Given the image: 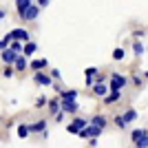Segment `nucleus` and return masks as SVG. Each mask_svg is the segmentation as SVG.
I'll return each instance as SVG.
<instances>
[{
  "label": "nucleus",
  "instance_id": "f257e3e1",
  "mask_svg": "<svg viewBox=\"0 0 148 148\" xmlns=\"http://www.w3.org/2000/svg\"><path fill=\"white\" fill-rule=\"evenodd\" d=\"M128 84V77L122 73H111V77L106 80V86H108V93H122V88Z\"/></svg>",
  "mask_w": 148,
  "mask_h": 148
},
{
  "label": "nucleus",
  "instance_id": "f03ea898",
  "mask_svg": "<svg viewBox=\"0 0 148 148\" xmlns=\"http://www.w3.org/2000/svg\"><path fill=\"white\" fill-rule=\"evenodd\" d=\"M130 139H133L135 148H148V130L146 128H135L130 133Z\"/></svg>",
  "mask_w": 148,
  "mask_h": 148
},
{
  "label": "nucleus",
  "instance_id": "7ed1b4c3",
  "mask_svg": "<svg viewBox=\"0 0 148 148\" xmlns=\"http://www.w3.org/2000/svg\"><path fill=\"white\" fill-rule=\"evenodd\" d=\"M60 111L64 115H77L80 104H77V99H60Z\"/></svg>",
  "mask_w": 148,
  "mask_h": 148
},
{
  "label": "nucleus",
  "instance_id": "20e7f679",
  "mask_svg": "<svg viewBox=\"0 0 148 148\" xmlns=\"http://www.w3.org/2000/svg\"><path fill=\"white\" fill-rule=\"evenodd\" d=\"M99 135H102V130L91 126V124H86L82 130H77V137H80V139H97Z\"/></svg>",
  "mask_w": 148,
  "mask_h": 148
},
{
  "label": "nucleus",
  "instance_id": "39448f33",
  "mask_svg": "<svg viewBox=\"0 0 148 148\" xmlns=\"http://www.w3.org/2000/svg\"><path fill=\"white\" fill-rule=\"evenodd\" d=\"M86 124H88V119H86V117H75L73 122L66 126V130L71 133V135H77V130H82L84 126H86Z\"/></svg>",
  "mask_w": 148,
  "mask_h": 148
},
{
  "label": "nucleus",
  "instance_id": "423d86ee",
  "mask_svg": "<svg viewBox=\"0 0 148 148\" xmlns=\"http://www.w3.org/2000/svg\"><path fill=\"white\" fill-rule=\"evenodd\" d=\"M38 16H40V7H38L36 2H33L31 7H27V11L22 13L20 18H22V20H27V22H33V20H36Z\"/></svg>",
  "mask_w": 148,
  "mask_h": 148
},
{
  "label": "nucleus",
  "instance_id": "0eeeda50",
  "mask_svg": "<svg viewBox=\"0 0 148 148\" xmlns=\"http://www.w3.org/2000/svg\"><path fill=\"white\" fill-rule=\"evenodd\" d=\"M11 33V40H18V42H29L31 38H29V31L27 29H22V27H18V29H13V31H9Z\"/></svg>",
  "mask_w": 148,
  "mask_h": 148
},
{
  "label": "nucleus",
  "instance_id": "6e6552de",
  "mask_svg": "<svg viewBox=\"0 0 148 148\" xmlns=\"http://www.w3.org/2000/svg\"><path fill=\"white\" fill-rule=\"evenodd\" d=\"M47 119H38L33 124H27V128H29V135H36V133H44L47 130Z\"/></svg>",
  "mask_w": 148,
  "mask_h": 148
},
{
  "label": "nucleus",
  "instance_id": "1a4fd4ad",
  "mask_svg": "<svg viewBox=\"0 0 148 148\" xmlns=\"http://www.w3.org/2000/svg\"><path fill=\"white\" fill-rule=\"evenodd\" d=\"M33 82H36L38 86H53V80H51L49 75H44L42 71H38V73H33Z\"/></svg>",
  "mask_w": 148,
  "mask_h": 148
},
{
  "label": "nucleus",
  "instance_id": "9d476101",
  "mask_svg": "<svg viewBox=\"0 0 148 148\" xmlns=\"http://www.w3.org/2000/svg\"><path fill=\"white\" fill-rule=\"evenodd\" d=\"M88 124L95 126V128H99V130H104L106 126H108V119H106L104 115H99V113H97V115H93V117L88 119Z\"/></svg>",
  "mask_w": 148,
  "mask_h": 148
},
{
  "label": "nucleus",
  "instance_id": "9b49d317",
  "mask_svg": "<svg viewBox=\"0 0 148 148\" xmlns=\"http://www.w3.org/2000/svg\"><path fill=\"white\" fill-rule=\"evenodd\" d=\"M11 69H16L18 73H22V71H27V69H29V60H27L25 56H16V60H13Z\"/></svg>",
  "mask_w": 148,
  "mask_h": 148
},
{
  "label": "nucleus",
  "instance_id": "f8f14e48",
  "mask_svg": "<svg viewBox=\"0 0 148 148\" xmlns=\"http://www.w3.org/2000/svg\"><path fill=\"white\" fill-rule=\"evenodd\" d=\"M49 66V62L44 60V58H38V60H29V69H33V73H38V71H42V69Z\"/></svg>",
  "mask_w": 148,
  "mask_h": 148
},
{
  "label": "nucleus",
  "instance_id": "ddd939ff",
  "mask_svg": "<svg viewBox=\"0 0 148 148\" xmlns=\"http://www.w3.org/2000/svg\"><path fill=\"white\" fill-rule=\"evenodd\" d=\"M36 51H38V44L29 40V42L22 44V53H20V56H25V58H33V53H36Z\"/></svg>",
  "mask_w": 148,
  "mask_h": 148
},
{
  "label": "nucleus",
  "instance_id": "4468645a",
  "mask_svg": "<svg viewBox=\"0 0 148 148\" xmlns=\"http://www.w3.org/2000/svg\"><path fill=\"white\" fill-rule=\"evenodd\" d=\"M91 93L95 95V97H104L106 93H108V86H106V84H93V86H91Z\"/></svg>",
  "mask_w": 148,
  "mask_h": 148
},
{
  "label": "nucleus",
  "instance_id": "2eb2a0df",
  "mask_svg": "<svg viewBox=\"0 0 148 148\" xmlns=\"http://www.w3.org/2000/svg\"><path fill=\"white\" fill-rule=\"evenodd\" d=\"M122 119H124V124L128 126L130 122H135V119H137V111H135V108H126V111L122 113Z\"/></svg>",
  "mask_w": 148,
  "mask_h": 148
},
{
  "label": "nucleus",
  "instance_id": "dca6fc26",
  "mask_svg": "<svg viewBox=\"0 0 148 148\" xmlns=\"http://www.w3.org/2000/svg\"><path fill=\"white\" fill-rule=\"evenodd\" d=\"M0 58H2V62H5L7 66H11L13 60H16V53H13V51H9V49H5V51H0Z\"/></svg>",
  "mask_w": 148,
  "mask_h": 148
},
{
  "label": "nucleus",
  "instance_id": "f3484780",
  "mask_svg": "<svg viewBox=\"0 0 148 148\" xmlns=\"http://www.w3.org/2000/svg\"><path fill=\"white\" fill-rule=\"evenodd\" d=\"M47 106H49V113H51V115L60 113V97H51V99H47Z\"/></svg>",
  "mask_w": 148,
  "mask_h": 148
},
{
  "label": "nucleus",
  "instance_id": "a211bd4d",
  "mask_svg": "<svg viewBox=\"0 0 148 148\" xmlns=\"http://www.w3.org/2000/svg\"><path fill=\"white\" fill-rule=\"evenodd\" d=\"M58 97L60 99H77V91H73V88H62V91L58 93Z\"/></svg>",
  "mask_w": 148,
  "mask_h": 148
},
{
  "label": "nucleus",
  "instance_id": "6ab92c4d",
  "mask_svg": "<svg viewBox=\"0 0 148 148\" xmlns=\"http://www.w3.org/2000/svg\"><path fill=\"white\" fill-rule=\"evenodd\" d=\"M33 5V0H16V11H18V16H22V13L27 11V7Z\"/></svg>",
  "mask_w": 148,
  "mask_h": 148
},
{
  "label": "nucleus",
  "instance_id": "aec40b11",
  "mask_svg": "<svg viewBox=\"0 0 148 148\" xmlns=\"http://www.w3.org/2000/svg\"><path fill=\"white\" fill-rule=\"evenodd\" d=\"M102 99H104V104H117L122 99V93H106Z\"/></svg>",
  "mask_w": 148,
  "mask_h": 148
},
{
  "label": "nucleus",
  "instance_id": "412c9836",
  "mask_svg": "<svg viewBox=\"0 0 148 148\" xmlns=\"http://www.w3.org/2000/svg\"><path fill=\"white\" fill-rule=\"evenodd\" d=\"M7 49H9V51H13L16 56H20V53H22V42H18V40H11Z\"/></svg>",
  "mask_w": 148,
  "mask_h": 148
},
{
  "label": "nucleus",
  "instance_id": "4be33fe9",
  "mask_svg": "<svg viewBox=\"0 0 148 148\" xmlns=\"http://www.w3.org/2000/svg\"><path fill=\"white\" fill-rule=\"evenodd\" d=\"M144 51H146V47H144V42H139V40H137V42L133 44V53H135L137 58H142V56H144Z\"/></svg>",
  "mask_w": 148,
  "mask_h": 148
},
{
  "label": "nucleus",
  "instance_id": "5701e85b",
  "mask_svg": "<svg viewBox=\"0 0 148 148\" xmlns=\"http://www.w3.org/2000/svg\"><path fill=\"white\" fill-rule=\"evenodd\" d=\"M144 82H146V73H144V75H139V73L133 75V84H135L137 88H142V86H144Z\"/></svg>",
  "mask_w": 148,
  "mask_h": 148
},
{
  "label": "nucleus",
  "instance_id": "b1692460",
  "mask_svg": "<svg viewBox=\"0 0 148 148\" xmlns=\"http://www.w3.org/2000/svg\"><path fill=\"white\" fill-rule=\"evenodd\" d=\"M124 58H126V51L122 49V47H117V49L113 51V60L115 62H119V60H124Z\"/></svg>",
  "mask_w": 148,
  "mask_h": 148
},
{
  "label": "nucleus",
  "instance_id": "393cba45",
  "mask_svg": "<svg viewBox=\"0 0 148 148\" xmlns=\"http://www.w3.org/2000/svg\"><path fill=\"white\" fill-rule=\"evenodd\" d=\"M18 137H20V139H27V137H29V128H27V124H20V126H18Z\"/></svg>",
  "mask_w": 148,
  "mask_h": 148
},
{
  "label": "nucleus",
  "instance_id": "a878e982",
  "mask_svg": "<svg viewBox=\"0 0 148 148\" xmlns=\"http://www.w3.org/2000/svg\"><path fill=\"white\" fill-rule=\"evenodd\" d=\"M47 99H49L47 95H38V97H36V104H33V106H36V108H44V106H47Z\"/></svg>",
  "mask_w": 148,
  "mask_h": 148
},
{
  "label": "nucleus",
  "instance_id": "bb28decb",
  "mask_svg": "<svg viewBox=\"0 0 148 148\" xmlns=\"http://www.w3.org/2000/svg\"><path fill=\"white\" fill-rule=\"evenodd\" d=\"M49 77H51L53 82H60V80H62V73L58 71V69H51V75H49Z\"/></svg>",
  "mask_w": 148,
  "mask_h": 148
},
{
  "label": "nucleus",
  "instance_id": "cd10ccee",
  "mask_svg": "<svg viewBox=\"0 0 148 148\" xmlns=\"http://www.w3.org/2000/svg\"><path fill=\"white\" fill-rule=\"evenodd\" d=\"M97 71H99V69H97V66H88V69H86V71H84V77H93V75L97 73Z\"/></svg>",
  "mask_w": 148,
  "mask_h": 148
},
{
  "label": "nucleus",
  "instance_id": "c85d7f7f",
  "mask_svg": "<svg viewBox=\"0 0 148 148\" xmlns=\"http://www.w3.org/2000/svg\"><path fill=\"white\" fill-rule=\"evenodd\" d=\"M113 122H115V126H117V128H126V124H124V119H122V115H117V117L113 119Z\"/></svg>",
  "mask_w": 148,
  "mask_h": 148
},
{
  "label": "nucleus",
  "instance_id": "c756f323",
  "mask_svg": "<svg viewBox=\"0 0 148 148\" xmlns=\"http://www.w3.org/2000/svg\"><path fill=\"white\" fill-rule=\"evenodd\" d=\"M2 75H5V77H13V69H11V66H5Z\"/></svg>",
  "mask_w": 148,
  "mask_h": 148
},
{
  "label": "nucleus",
  "instance_id": "7c9ffc66",
  "mask_svg": "<svg viewBox=\"0 0 148 148\" xmlns=\"http://www.w3.org/2000/svg\"><path fill=\"white\" fill-rule=\"evenodd\" d=\"M33 2H36V5L40 7V9H42V7H47V5H49L51 0H33Z\"/></svg>",
  "mask_w": 148,
  "mask_h": 148
},
{
  "label": "nucleus",
  "instance_id": "2f4dec72",
  "mask_svg": "<svg viewBox=\"0 0 148 148\" xmlns=\"http://www.w3.org/2000/svg\"><path fill=\"white\" fill-rule=\"evenodd\" d=\"M7 47H9V42H7L5 38H2V40H0V51H5V49H7Z\"/></svg>",
  "mask_w": 148,
  "mask_h": 148
},
{
  "label": "nucleus",
  "instance_id": "473e14b6",
  "mask_svg": "<svg viewBox=\"0 0 148 148\" xmlns=\"http://www.w3.org/2000/svg\"><path fill=\"white\" fill-rule=\"evenodd\" d=\"M144 36H146V31H144V29H137L135 31V38H144Z\"/></svg>",
  "mask_w": 148,
  "mask_h": 148
},
{
  "label": "nucleus",
  "instance_id": "72a5a7b5",
  "mask_svg": "<svg viewBox=\"0 0 148 148\" xmlns=\"http://www.w3.org/2000/svg\"><path fill=\"white\" fill-rule=\"evenodd\" d=\"M53 117H56V122H62V119H64V113L60 111V113H56V115H53Z\"/></svg>",
  "mask_w": 148,
  "mask_h": 148
},
{
  "label": "nucleus",
  "instance_id": "f704fd0d",
  "mask_svg": "<svg viewBox=\"0 0 148 148\" xmlns=\"http://www.w3.org/2000/svg\"><path fill=\"white\" fill-rule=\"evenodd\" d=\"M2 20H5V9L0 7V22H2Z\"/></svg>",
  "mask_w": 148,
  "mask_h": 148
}]
</instances>
